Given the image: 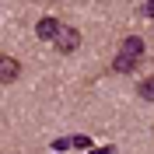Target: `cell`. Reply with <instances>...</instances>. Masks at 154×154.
Masks as SVG:
<instances>
[{
	"mask_svg": "<svg viewBox=\"0 0 154 154\" xmlns=\"http://www.w3.org/2000/svg\"><path fill=\"white\" fill-rule=\"evenodd\" d=\"M140 56H144V38H140V35H126L119 56L112 60V70H116V74H130L133 67H140Z\"/></svg>",
	"mask_w": 154,
	"mask_h": 154,
	"instance_id": "6da1fadb",
	"label": "cell"
},
{
	"mask_svg": "<svg viewBox=\"0 0 154 154\" xmlns=\"http://www.w3.org/2000/svg\"><path fill=\"white\" fill-rule=\"evenodd\" d=\"M53 46H56L60 53H74V49L81 46V32H77L74 25H60L56 38H53Z\"/></svg>",
	"mask_w": 154,
	"mask_h": 154,
	"instance_id": "7a4b0ae2",
	"label": "cell"
},
{
	"mask_svg": "<svg viewBox=\"0 0 154 154\" xmlns=\"http://www.w3.org/2000/svg\"><path fill=\"white\" fill-rule=\"evenodd\" d=\"M21 77V63L14 56H0V84H11Z\"/></svg>",
	"mask_w": 154,
	"mask_h": 154,
	"instance_id": "3957f363",
	"label": "cell"
},
{
	"mask_svg": "<svg viewBox=\"0 0 154 154\" xmlns=\"http://www.w3.org/2000/svg\"><path fill=\"white\" fill-rule=\"evenodd\" d=\"M56 32H60V21H56V18H38L35 35L42 38V42H53V38H56Z\"/></svg>",
	"mask_w": 154,
	"mask_h": 154,
	"instance_id": "277c9868",
	"label": "cell"
},
{
	"mask_svg": "<svg viewBox=\"0 0 154 154\" xmlns=\"http://www.w3.org/2000/svg\"><path fill=\"white\" fill-rule=\"evenodd\" d=\"M137 95L144 98V102H154V77H147V81H140V88H137Z\"/></svg>",
	"mask_w": 154,
	"mask_h": 154,
	"instance_id": "5b68a950",
	"label": "cell"
},
{
	"mask_svg": "<svg viewBox=\"0 0 154 154\" xmlns=\"http://www.w3.org/2000/svg\"><path fill=\"white\" fill-rule=\"evenodd\" d=\"M140 14H147V18H154V4L147 0V4H140Z\"/></svg>",
	"mask_w": 154,
	"mask_h": 154,
	"instance_id": "8992f818",
	"label": "cell"
}]
</instances>
